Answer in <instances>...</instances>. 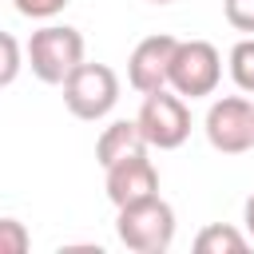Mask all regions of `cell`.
Listing matches in <instances>:
<instances>
[{
  "instance_id": "cell-1",
  "label": "cell",
  "mask_w": 254,
  "mask_h": 254,
  "mask_svg": "<svg viewBox=\"0 0 254 254\" xmlns=\"http://www.w3.org/2000/svg\"><path fill=\"white\" fill-rule=\"evenodd\" d=\"M119 218H115V234L127 250L135 254H163L171 250L175 242V210L167 198L159 194H147V198H135L127 206H115Z\"/></svg>"
},
{
  "instance_id": "cell-2",
  "label": "cell",
  "mask_w": 254,
  "mask_h": 254,
  "mask_svg": "<svg viewBox=\"0 0 254 254\" xmlns=\"http://www.w3.org/2000/svg\"><path fill=\"white\" fill-rule=\"evenodd\" d=\"M24 56L40 83H64L83 64V36L67 24H44L32 32Z\"/></svg>"
},
{
  "instance_id": "cell-3",
  "label": "cell",
  "mask_w": 254,
  "mask_h": 254,
  "mask_svg": "<svg viewBox=\"0 0 254 254\" xmlns=\"http://www.w3.org/2000/svg\"><path fill=\"white\" fill-rule=\"evenodd\" d=\"M222 79V56L210 40H179L175 56H171V71H167V87L183 99H202L214 95Z\"/></svg>"
},
{
  "instance_id": "cell-4",
  "label": "cell",
  "mask_w": 254,
  "mask_h": 254,
  "mask_svg": "<svg viewBox=\"0 0 254 254\" xmlns=\"http://www.w3.org/2000/svg\"><path fill=\"white\" fill-rule=\"evenodd\" d=\"M60 87H64L67 111H71L75 119H87V123L111 115V107L119 103V75H115L107 64H87V60H83Z\"/></svg>"
},
{
  "instance_id": "cell-5",
  "label": "cell",
  "mask_w": 254,
  "mask_h": 254,
  "mask_svg": "<svg viewBox=\"0 0 254 254\" xmlns=\"http://www.w3.org/2000/svg\"><path fill=\"white\" fill-rule=\"evenodd\" d=\"M135 123H139L147 147L175 151V147H183L187 135H190V107H187L183 95L159 87V91H147V95H143V107H139Z\"/></svg>"
},
{
  "instance_id": "cell-6",
  "label": "cell",
  "mask_w": 254,
  "mask_h": 254,
  "mask_svg": "<svg viewBox=\"0 0 254 254\" xmlns=\"http://www.w3.org/2000/svg\"><path fill=\"white\" fill-rule=\"evenodd\" d=\"M206 143L222 155H242L254 147V103L242 95H222L210 103L206 119H202Z\"/></svg>"
},
{
  "instance_id": "cell-7",
  "label": "cell",
  "mask_w": 254,
  "mask_h": 254,
  "mask_svg": "<svg viewBox=\"0 0 254 254\" xmlns=\"http://www.w3.org/2000/svg\"><path fill=\"white\" fill-rule=\"evenodd\" d=\"M175 44H179V40H175V36H167V32L147 36V40H139V44H135V52H131V60H127V83H131L139 95L167 87V71H171Z\"/></svg>"
},
{
  "instance_id": "cell-8",
  "label": "cell",
  "mask_w": 254,
  "mask_h": 254,
  "mask_svg": "<svg viewBox=\"0 0 254 254\" xmlns=\"http://www.w3.org/2000/svg\"><path fill=\"white\" fill-rule=\"evenodd\" d=\"M103 175H107V198L115 206H127V202L147 198V194H159V171L147 159V151L143 155H127V159L103 167Z\"/></svg>"
},
{
  "instance_id": "cell-9",
  "label": "cell",
  "mask_w": 254,
  "mask_h": 254,
  "mask_svg": "<svg viewBox=\"0 0 254 254\" xmlns=\"http://www.w3.org/2000/svg\"><path fill=\"white\" fill-rule=\"evenodd\" d=\"M143 151H147V139H143L139 123L135 119H115L111 127H103V135L95 143V163L111 167V163H119L127 155H143Z\"/></svg>"
},
{
  "instance_id": "cell-10",
  "label": "cell",
  "mask_w": 254,
  "mask_h": 254,
  "mask_svg": "<svg viewBox=\"0 0 254 254\" xmlns=\"http://www.w3.org/2000/svg\"><path fill=\"white\" fill-rule=\"evenodd\" d=\"M246 246H250V238H246L242 230L226 226V222H210V226H202L198 238H194V250H198V254H242Z\"/></svg>"
},
{
  "instance_id": "cell-11",
  "label": "cell",
  "mask_w": 254,
  "mask_h": 254,
  "mask_svg": "<svg viewBox=\"0 0 254 254\" xmlns=\"http://www.w3.org/2000/svg\"><path fill=\"white\" fill-rule=\"evenodd\" d=\"M230 79L238 83V91H246V95H254V36H246V40H238L234 48H230Z\"/></svg>"
},
{
  "instance_id": "cell-12",
  "label": "cell",
  "mask_w": 254,
  "mask_h": 254,
  "mask_svg": "<svg viewBox=\"0 0 254 254\" xmlns=\"http://www.w3.org/2000/svg\"><path fill=\"white\" fill-rule=\"evenodd\" d=\"M20 67H24V52H20L16 36L0 32V87H8V83L20 75Z\"/></svg>"
},
{
  "instance_id": "cell-13",
  "label": "cell",
  "mask_w": 254,
  "mask_h": 254,
  "mask_svg": "<svg viewBox=\"0 0 254 254\" xmlns=\"http://www.w3.org/2000/svg\"><path fill=\"white\" fill-rule=\"evenodd\" d=\"M32 246V234L20 218H0V254H24Z\"/></svg>"
},
{
  "instance_id": "cell-14",
  "label": "cell",
  "mask_w": 254,
  "mask_h": 254,
  "mask_svg": "<svg viewBox=\"0 0 254 254\" xmlns=\"http://www.w3.org/2000/svg\"><path fill=\"white\" fill-rule=\"evenodd\" d=\"M222 12H226V24L254 36V0H222Z\"/></svg>"
},
{
  "instance_id": "cell-15",
  "label": "cell",
  "mask_w": 254,
  "mask_h": 254,
  "mask_svg": "<svg viewBox=\"0 0 254 254\" xmlns=\"http://www.w3.org/2000/svg\"><path fill=\"white\" fill-rule=\"evenodd\" d=\"M67 8V0H16V12L28 20H52Z\"/></svg>"
},
{
  "instance_id": "cell-16",
  "label": "cell",
  "mask_w": 254,
  "mask_h": 254,
  "mask_svg": "<svg viewBox=\"0 0 254 254\" xmlns=\"http://www.w3.org/2000/svg\"><path fill=\"white\" fill-rule=\"evenodd\" d=\"M242 222H246V234L254 238V194L246 198V206H242Z\"/></svg>"
},
{
  "instance_id": "cell-17",
  "label": "cell",
  "mask_w": 254,
  "mask_h": 254,
  "mask_svg": "<svg viewBox=\"0 0 254 254\" xmlns=\"http://www.w3.org/2000/svg\"><path fill=\"white\" fill-rule=\"evenodd\" d=\"M151 4H175V0H151Z\"/></svg>"
}]
</instances>
